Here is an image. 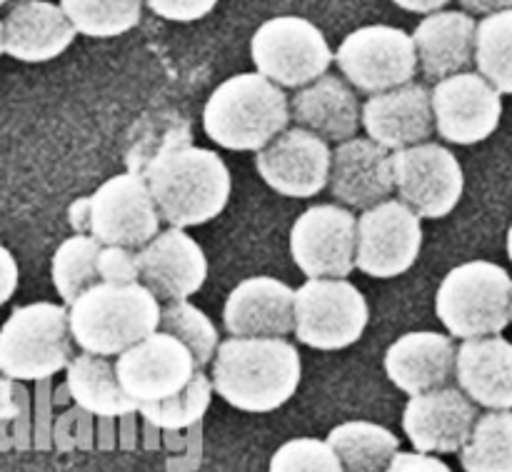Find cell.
Masks as SVG:
<instances>
[{
	"instance_id": "6da1fadb",
	"label": "cell",
	"mask_w": 512,
	"mask_h": 472,
	"mask_svg": "<svg viewBox=\"0 0 512 472\" xmlns=\"http://www.w3.org/2000/svg\"><path fill=\"white\" fill-rule=\"evenodd\" d=\"M160 215L173 228H193L218 218L230 200L233 178L215 150L170 138L138 170Z\"/></svg>"
},
{
	"instance_id": "7a4b0ae2",
	"label": "cell",
	"mask_w": 512,
	"mask_h": 472,
	"mask_svg": "<svg viewBox=\"0 0 512 472\" xmlns=\"http://www.w3.org/2000/svg\"><path fill=\"white\" fill-rule=\"evenodd\" d=\"M303 363L285 338L223 340L210 365V380L220 398L243 413H273L298 390Z\"/></svg>"
},
{
	"instance_id": "3957f363",
	"label": "cell",
	"mask_w": 512,
	"mask_h": 472,
	"mask_svg": "<svg viewBox=\"0 0 512 472\" xmlns=\"http://www.w3.org/2000/svg\"><path fill=\"white\" fill-rule=\"evenodd\" d=\"M290 98L263 73H240L223 80L203 110V130L225 150H263L288 123Z\"/></svg>"
},
{
	"instance_id": "277c9868",
	"label": "cell",
	"mask_w": 512,
	"mask_h": 472,
	"mask_svg": "<svg viewBox=\"0 0 512 472\" xmlns=\"http://www.w3.org/2000/svg\"><path fill=\"white\" fill-rule=\"evenodd\" d=\"M160 300L143 283H98L70 305V333L83 353L118 358L160 330Z\"/></svg>"
},
{
	"instance_id": "5b68a950",
	"label": "cell",
	"mask_w": 512,
	"mask_h": 472,
	"mask_svg": "<svg viewBox=\"0 0 512 472\" xmlns=\"http://www.w3.org/2000/svg\"><path fill=\"white\" fill-rule=\"evenodd\" d=\"M435 315L458 340L500 335L512 323V278L488 260L450 270L435 293Z\"/></svg>"
},
{
	"instance_id": "8992f818",
	"label": "cell",
	"mask_w": 512,
	"mask_h": 472,
	"mask_svg": "<svg viewBox=\"0 0 512 472\" xmlns=\"http://www.w3.org/2000/svg\"><path fill=\"white\" fill-rule=\"evenodd\" d=\"M75 233L93 235L100 245L140 250L160 233V215L153 193L140 173L113 175L93 195L78 198L68 210Z\"/></svg>"
},
{
	"instance_id": "52a82bcc",
	"label": "cell",
	"mask_w": 512,
	"mask_h": 472,
	"mask_svg": "<svg viewBox=\"0 0 512 472\" xmlns=\"http://www.w3.org/2000/svg\"><path fill=\"white\" fill-rule=\"evenodd\" d=\"M70 308L55 303L20 305L0 330V370L13 380H48L73 363Z\"/></svg>"
},
{
	"instance_id": "ba28073f",
	"label": "cell",
	"mask_w": 512,
	"mask_h": 472,
	"mask_svg": "<svg viewBox=\"0 0 512 472\" xmlns=\"http://www.w3.org/2000/svg\"><path fill=\"white\" fill-rule=\"evenodd\" d=\"M250 55L265 78L280 88H305L328 73L335 53L318 25L300 15H278L255 30Z\"/></svg>"
},
{
	"instance_id": "9c48e42d",
	"label": "cell",
	"mask_w": 512,
	"mask_h": 472,
	"mask_svg": "<svg viewBox=\"0 0 512 472\" xmlns=\"http://www.w3.org/2000/svg\"><path fill=\"white\" fill-rule=\"evenodd\" d=\"M368 320V300L345 278L308 280L295 290V338L308 348H350L363 338Z\"/></svg>"
},
{
	"instance_id": "30bf717a",
	"label": "cell",
	"mask_w": 512,
	"mask_h": 472,
	"mask_svg": "<svg viewBox=\"0 0 512 472\" xmlns=\"http://www.w3.org/2000/svg\"><path fill=\"white\" fill-rule=\"evenodd\" d=\"M335 63L355 90L378 95L413 83L420 60L413 35L393 25H365L338 45Z\"/></svg>"
},
{
	"instance_id": "8fae6325",
	"label": "cell",
	"mask_w": 512,
	"mask_h": 472,
	"mask_svg": "<svg viewBox=\"0 0 512 472\" xmlns=\"http://www.w3.org/2000/svg\"><path fill=\"white\" fill-rule=\"evenodd\" d=\"M290 255L308 280L348 278L358 265V218L343 205H313L290 230Z\"/></svg>"
},
{
	"instance_id": "7c38bea8",
	"label": "cell",
	"mask_w": 512,
	"mask_h": 472,
	"mask_svg": "<svg viewBox=\"0 0 512 472\" xmlns=\"http://www.w3.org/2000/svg\"><path fill=\"white\" fill-rule=\"evenodd\" d=\"M420 215L403 200H383L363 210L358 218V265L360 273L378 280L408 273L423 248Z\"/></svg>"
},
{
	"instance_id": "4fadbf2b",
	"label": "cell",
	"mask_w": 512,
	"mask_h": 472,
	"mask_svg": "<svg viewBox=\"0 0 512 472\" xmlns=\"http://www.w3.org/2000/svg\"><path fill=\"white\" fill-rule=\"evenodd\" d=\"M393 168L398 198L423 220H440L458 208L465 175L445 145L420 143L395 150Z\"/></svg>"
},
{
	"instance_id": "5bb4252c",
	"label": "cell",
	"mask_w": 512,
	"mask_h": 472,
	"mask_svg": "<svg viewBox=\"0 0 512 472\" xmlns=\"http://www.w3.org/2000/svg\"><path fill=\"white\" fill-rule=\"evenodd\" d=\"M115 370L125 393L138 405H145L183 393L200 368L183 340L165 330H155L120 353L115 358Z\"/></svg>"
},
{
	"instance_id": "9a60e30c",
	"label": "cell",
	"mask_w": 512,
	"mask_h": 472,
	"mask_svg": "<svg viewBox=\"0 0 512 472\" xmlns=\"http://www.w3.org/2000/svg\"><path fill=\"white\" fill-rule=\"evenodd\" d=\"M433 93L435 130L455 145L488 140L503 118V93L485 75L465 70L438 80Z\"/></svg>"
},
{
	"instance_id": "2e32d148",
	"label": "cell",
	"mask_w": 512,
	"mask_h": 472,
	"mask_svg": "<svg viewBox=\"0 0 512 472\" xmlns=\"http://www.w3.org/2000/svg\"><path fill=\"white\" fill-rule=\"evenodd\" d=\"M333 150L313 130L295 125L255 153L260 178L285 198H313L330 183Z\"/></svg>"
},
{
	"instance_id": "e0dca14e",
	"label": "cell",
	"mask_w": 512,
	"mask_h": 472,
	"mask_svg": "<svg viewBox=\"0 0 512 472\" xmlns=\"http://www.w3.org/2000/svg\"><path fill=\"white\" fill-rule=\"evenodd\" d=\"M478 418V405L460 388L445 385L408 400L403 430L418 453L453 455L465 448Z\"/></svg>"
},
{
	"instance_id": "ac0fdd59",
	"label": "cell",
	"mask_w": 512,
	"mask_h": 472,
	"mask_svg": "<svg viewBox=\"0 0 512 472\" xmlns=\"http://www.w3.org/2000/svg\"><path fill=\"white\" fill-rule=\"evenodd\" d=\"M138 263L140 283L163 303L188 300L208 278V258L198 240L173 225L138 250Z\"/></svg>"
},
{
	"instance_id": "d6986e66",
	"label": "cell",
	"mask_w": 512,
	"mask_h": 472,
	"mask_svg": "<svg viewBox=\"0 0 512 472\" xmlns=\"http://www.w3.org/2000/svg\"><path fill=\"white\" fill-rule=\"evenodd\" d=\"M223 325L235 338H285L295 333V290L270 275H255L230 290Z\"/></svg>"
},
{
	"instance_id": "ffe728a7",
	"label": "cell",
	"mask_w": 512,
	"mask_h": 472,
	"mask_svg": "<svg viewBox=\"0 0 512 472\" xmlns=\"http://www.w3.org/2000/svg\"><path fill=\"white\" fill-rule=\"evenodd\" d=\"M330 193L348 208L368 210L390 200L395 190L393 153L373 138L338 143L330 165Z\"/></svg>"
},
{
	"instance_id": "44dd1931",
	"label": "cell",
	"mask_w": 512,
	"mask_h": 472,
	"mask_svg": "<svg viewBox=\"0 0 512 472\" xmlns=\"http://www.w3.org/2000/svg\"><path fill=\"white\" fill-rule=\"evenodd\" d=\"M363 128L390 153L428 143L435 130L433 93L423 83H408L370 95L363 105Z\"/></svg>"
},
{
	"instance_id": "7402d4cb",
	"label": "cell",
	"mask_w": 512,
	"mask_h": 472,
	"mask_svg": "<svg viewBox=\"0 0 512 472\" xmlns=\"http://www.w3.org/2000/svg\"><path fill=\"white\" fill-rule=\"evenodd\" d=\"M78 30L65 10L48 0H20L0 23V48L23 63H48L70 48Z\"/></svg>"
},
{
	"instance_id": "603a6c76",
	"label": "cell",
	"mask_w": 512,
	"mask_h": 472,
	"mask_svg": "<svg viewBox=\"0 0 512 472\" xmlns=\"http://www.w3.org/2000/svg\"><path fill=\"white\" fill-rule=\"evenodd\" d=\"M458 348L453 335L420 330L405 333L385 353V373L405 395L430 393L450 385L455 378Z\"/></svg>"
},
{
	"instance_id": "cb8c5ba5",
	"label": "cell",
	"mask_w": 512,
	"mask_h": 472,
	"mask_svg": "<svg viewBox=\"0 0 512 472\" xmlns=\"http://www.w3.org/2000/svg\"><path fill=\"white\" fill-rule=\"evenodd\" d=\"M478 23L468 10H438L425 15L413 30L420 70L428 80L465 73L475 63Z\"/></svg>"
},
{
	"instance_id": "d4e9b609",
	"label": "cell",
	"mask_w": 512,
	"mask_h": 472,
	"mask_svg": "<svg viewBox=\"0 0 512 472\" xmlns=\"http://www.w3.org/2000/svg\"><path fill=\"white\" fill-rule=\"evenodd\" d=\"M458 388L475 405L512 410V343L500 335L463 340L455 363Z\"/></svg>"
},
{
	"instance_id": "484cf974",
	"label": "cell",
	"mask_w": 512,
	"mask_h": 472,
	"mask_svg": "<svg viewBox=\"0 0 512 472\" xmlns=\"http://www.w3.org/2000/svg\"><path fill=\"white\" fill-rule=\"evenodd\" d=\"M290 113L295 123L335 143L355 138L363 125V108L355 90L350 88L348 80L328 73L290 98Z\"/></svg>"
},
{
	"instance_id": "4316f807",
	"label": "cell",
	"mask_w": 512,
	"mask_h": 472,
	"mask_svg": "<svg viewBox=\"0 0 512 472\" xmlns=\"http://www.w3.org/2000/svg\"><path fill=\"white\" fill-rule=\"evenodd\" d=\"M65 383L70 388V400L80 410L98 418H125L140 410V405L120 385L113 360L103 355H75L73 363L68 365Z\"/></svg>"
},
{
	"instance_id": "83f0119b",
	"label": "cell",
	"mask_w": 512,
	"mask_h": 472,
	"mask_svg": "<svg viewBox=\"0 0 512 472\" xmlns=\"http://www.w3.org/2000/svg\"><path fill=\"white\" fill-rule=\"evenodd\" d=\"M343 460L345 472H385L400 453L398 435L365 420H350L330 430L328 438Z\"/></svg>"
},
{
	"instance_id": "f1b7e54d",
	"label": "cell",
	"mask_w": 512,
	"mask_h": 472,
	"mask_svg": "<svg viewBox=\"0 0 512 472\" xmlns=\"http://www.w3.org/2000/svg\"><path fill=\"white\" fill-rule=\"evenodd\" d=\"M100 240L93 235L75 233L73 238L63 240L53 255L50 275H53L55 293L60 295L65 305H73L83 293H88L93 285L100 283L98 273V255Z\"/></svg>"
},
{
	"instance_id": "f546056e",
	"label": "cell",
	"mask_w": 512,
	"mask_h": 472,
	"mask_svg": "<svg viewBox=\"0 0 512 472\" xmlns=\"http://www.w3.org/2000/svg\"><path fill=\"white\" fill-rule=\"evenodd\" d=\"M465 472H512V413L490 410L480 415L470 440L460 450Z\"/></svg>"
},
{
	"instance_id": "4dcf8cb0",
	"label": "cell",
	"mask_w": 512,
	"mask_h": 472,
	"mask_svg": "<svg viewBox=\"0 0 512 472\" xmlns=\"http://www.w3.org/2000/svg\"><path fill=\"white\" fill-rule=\"evenodd\" d=\"M145 0H60V8L80 35L88 38H115L143 18Z\"/></svg>"
},
{
	"instance_id": "1f68e13d",
	"label": "cell",
	"mask_w": 512,
	"mask_h": 472,
	"mask_svg": "<svg viewBox=\"0 0 512 472\" xmlns=\"http://www.w3.org/2000/svg\"><path fill=\"white\" fill-rule=\"evenodd\" d=\"M475 65L503 95H512V8L485 15L475 38Z\"/></svg>"
},
{
	"instance_id": "d6a6232c",
	"label": "cell",
	"mask_w": 512,
	"mask_h": 472,
	"mask_svg": "<svg viewBox=\"0 0 512 472\" xmlns=\"http://www.w3.org/2000/svg\"><path fill=\"white\" fill-rule=\"evenodd\" d=\"M213 393V380L203 370H198L183 393L173 395L168 400H160V403L140 405L138 413L143 415L145 423L155 425L158 430L195 428L203 420V415L208 413Z\"/></svg>"
},
{
	"instance_id": "836d02e7",
	"label": "cell",
	"mask_w": 512,
	"mask_h": 472,
	"mask_svg": "<svg viewBox=\"0 0 512 472\" xmlns=\"http://www.w3.org/2000/svg\"><path fill=\"white\" fill-rule=\"evenodd\" d=\"M160 330L175 335L183 340L193 353L195 363L203 370L205 365H213L215 353L220 348L218 330H215L213 320L203 313L200 308L190 305L188 300H178V303H168L160 313Z\"/></svg>"
},
{
	"instance_id": "e575fe53",
	"label": "cell",
	"mask_w": 512,
	"mask_h": 472,
	"mask_svg": "<svg viewBox=\"0 0 512 472\" xmlns=\"http://www.w3.org/2000/svg\"><path fill=\"white\" fill-rule=\"evenodd\" d=\"M268 472H345V465L328 440L295 438L275 450Z\"/></svg>"
},
{
	"instance_id": "d590c367",
	"label": "cell",
	"mask_w": 512,
	"mask_h": 472,
	"mask_svg": "<svg viewBox=\"0 0 512 472\" xmlns=\"http://www.w3.org/2000/svg\"><path fill=\"white\" fill-rule=\"evenodd\" d=\"M100 283L110 285H133L140 283L138 250L123 248V245H103L98 255Z\"/></svg>"
},
{
	"instance_id": "8d00e7d4",
	"label": "cell",
	"mask_w": 512,
	"mask_h": 472,
	"mask_svg": "<svg viewBox=\"0 0 512 472\" xmlns=\"http://www.w3.org/2000/svg\"><path fill=\"white\" fill-rule=\"evenodd\" d=\"M155 15L173 23H195L218 5V0H145Z\"/></svg>"
},
{
	"instance_id": "74e56055",
	"label": "cell",
	"mask_w": 512,
	"mask_h": 472,
	"mask_svg": "<svg viewBox=\"0 0 512 472\" xmlns=\"http://www.w3.org/2000/svg\"><path fill=\"white\" fill-rule=\"evenodd\" d=\"M385 472H453V470H450L443 460L433 458V455L428 453H418V450H415V453H403V450H400Z\"/></svg>"
},
{
	"instance_id": "f35d334b",
	"label": "cell",
	"mask_w": 512,
	"mask_h": 472,
	"mask_svg": "<svg viewBox=\"0 0 512 472\" xmlns=\"http://www.w3.org/2000/svg\"><path fill=\"white\" fill-rule=\"evenodd\" d=\"M3 268H5V288H3V303H8L10 298H13L15 288H18V280H20V273H18V263H15L13 253H10L8 248H3Z\"/></svg>"
},
{
	"instance_id": "ab89813d",
	"label": "cell",
	"mask_w": 512,
	"mask_h": 472,
	"mask_svg": "<svg viewBox=\"0 0 512 472\" xmlns=\"http://www.w3.org/2000/svg\"><path fill=\"white\" fill-rule=\"evenodd\" d=\"M470 15H493L512 8V0H460Z\"/></svg>"
},
{
	"instance_id": "60d3db41",
	"label": "cell",
	"mask_w": 512,
	"mask_h": 472,
	"mask_svg": "<svg viewBox=\"0 0 512 472\" xmlns=\"http://www.w3.org/2000/svg\"><path fill=\"white\" fill-rule=\"evenodd\" d=\"M393 3L400 5L403 10H408V13L430 15L438 13V10H445V5L453 3V0H393Z\"/></svg>"
},
{
	"instance_id": "b9f144b4",
	"label": "cell",
	"mask_w": 512,
	"mask_h": 472,
	"mask_svg": "<svg viewBox=\"0 0 512 472\" xmlns=\"http://www.w3.org/2000/svg\"><path fill=\"white\" fill-rule=\"evenodd\" d=\"M508 255H510V260H512V225H510V230H508Z\"/></svg>"
},
{
	"instance_id": "7bdbcfd3",
	"label": "cell",
	"mask_w": 512,
	"mask_h": 472,
	"mask_svg": "<svg viewBox=\"0 0 512 472\" xmlns=\"http://www.w3.org/2000/svg\"><path fill=\"white\" fill-rule=\"evenodd\" d=\"M0 3H3V5H8V3H10V0H0Z\"/></svg>"
}]
</instances>
